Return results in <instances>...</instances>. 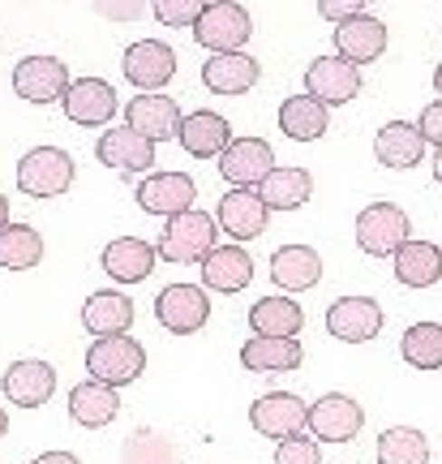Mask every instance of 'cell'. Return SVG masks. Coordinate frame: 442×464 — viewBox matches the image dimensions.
I'll return each instance as SVG.
<instances>
[{"mask_svg": "<svg viewBox=\"0 0 442 464\" xmlns=\"http://www.w3.org/2000/svg\"><path fill=\"white\" fill-rule=\"evenodd\" d=\"M335 52H340L344 61H352L357 69L370 65V61H378V56L387 52V26H382L374 14L348 17V22L335 26Z\"/></svg>", "mask_w": 442, "mask_h": 464, "instance_id": "cell-28", "label": "cell"}, {"mask_svg": "<svg viewBox=\"0 0 442 464\" xmlns=\"http://www.w3.org/2000/svg\"><path fill=\"white\" fill-rule=\"evenodd\" d=\"M73 177H78V164L65 147H31L22 160H17V189L31 194V198H61L73 189Z\"/></svg>", "mask_w": 442, "mask_h": 464, "instance_id": "cell-2", "label": "cell"}, {"mask_svg": "<svg viewBox=\"0 0 442 464\" xmlns=\"http://www.w3.org/2000/svg\"><path fill=\"white\" fill-rule=\"evenodd\" d=\"M91 5L108 22H138V17L147 14V0H91Z\"/></svg>", "mask_w": 442, "mask_h": 464, "instance_id": "cell-39", "label": "cell"}, {"mask_svg": "<svg viewBox=\"0 0 442 464\" xmlns=\"http://www.w3.org/2000/svg\"><path fill=\"white\" fill-rule=\"evenodd\" d=\"M271 280L283 288V293H305L322 280V254L305 241H293V246H279L271 254Z\"/></svg>", "mask_w": 442, "mask_h": 464, "instance_id": "cell-27", "label": "cell"}, {"mask_svg": "<svg viewBox=\"0 0 442 464\" xmlns=\"http://www.w3.org/2000/svg\"><path fill=\"white\" fill-rule=\"evenodd\" d=\"M318 14L340 26V22H348V17L365 14V0H318Z\"/></svg>", "mask_w": 442, "mask_h": 464, "instance_id": "cell-41", "label": "cell"}, {"mask_svg": "<svg viewBox=\"0 0 442 464\" xmlns=\"http://www.w3.org/2000/svg\"><path fill=\"white\" fill-rule=\"evenodd\" d=\"M86 370H91V379L108 382V387H130L147 370V348L133 335H99L86 348Z\"/></svg>", "mask_w": 442, "mask_h": 464, "instance_id": "cell-4", "label": "cell"}, {"mask_svg": "<svg viewBox=\"0 0 442 464\" xmlns=\"http://www.w3.org/2000/svg\"><path fill=\"white\" fill-rule=\"evenodd\" d=\"M249 34H254L249 9L236 0H211L207 14L194 22V39L207 52H245Z\"/></svg>", "mask_w": 442, "mask_h": 464, "instance_id": "cell-5", "label": "cell"}, {"mask_svg": "<svg viewBox=\"0 0 442 464\" xmlns=\"http://www.w3.org/2000/svg\"><path fill=\"white\" fill-rule=\"evenodd\" d=\"M9 434V413H5V404H0V439Z\"/></svg>", "mask_w": 442, "mask_h": 464, "instance_id": "cell-45", "label": "cell"}, {"mask_svg": "<svg viewBox=\"0 0 442 464\" xmlns=\"http://www.w3.org/2000/svg\"><path fill=\"white\" fill-rule=\"evenodd\" d=\"M434 91H438V100H442V61H438V69H434Z\"/></svg>", "mask_w": 442, "mask_h": 464, "instance_id": "cell-46", "label": "cell"}, {"mask_svg": "<svg viewBox=\"0 0 442 464\" xmlns=\"http://www.w3.org/2000/svg\"><path fill=\"white\" fill-rule=\"evenodd\" d=\"M180 103L172 95H159V91H142L125 103V125L138 133H147L150 142H168L180 133Z\"/></svg>", "mask_w": 442, "mask_h": 464, "instance_id": "cell-20", "label": "cell"}, {"mask_svg": "<svg viewBox=\"0 0 442 464\" xmlns=\"http://www.w3.org/2000/svg\"><path fill=\"white\" fill-rule=\"evenodd\" d=\"M305 327V310L293 293H271L249 305V332L254 335H301Z\"/></svg>", "mask_w": 442, "mask_h": 464, "instance_id": "cell-30", "label": "cell"}, {"mask_svg": "<svg viewBox=\"0 0 442 464\" xmlns=\"http://www.w3.org/2000/svg\"><path fill=\"white\" fill-rule=\"evenodd\" d=\"M61 108H65V116L73 125L103 130V125H112V116L120 112V100H116L112 82H103V78H78V82H69Z\"/></svg>", "mask_w": 442, "mask_h": 464, "instance_id": "cell-14", "label": "cell"}, {"mask_svg": "<svg viewBox=\"0 0 442 464\" xmlns=\"http://www.w3.org/2000/svg\"><path fill=\"white\" fill-rule=\"evenodd\" d=\"M177 142H180V150H185V155H194V160H219V155L228 150V142H232L228 116L211 112V108L185 112Z\"/></svg>", "mask_w": 442, "mask_h": 464, "instance_id": "cell-22", "label": "cell"}, {"mask_svg": "<svg viewBox=\"0 0 442 464\" xmlns=\"http://www.w3.org/2000/svg\"><path fill=\"white\" fill-rule=\"evenodd\" d=\"M305 362V348L296 335H249L241 344V365L249 374H288Z\"/></svg>", "mask_w": 442, "mask_h": 464, "instance_id": "cell-25", "label": "cell"}, {"mask_svg": "<svg viewBox=\"0 0 442 464\" xmlns=\"http://www.w3.org/2000/svg\"><path fill=\"white\" fill-rule=\"evenodd\" d=\"M155 147H159V142H150L147 133L130 130V125H112V130L99 133L95 160L116 168V172H138V177H147L150 168H155Z\"/></svg>", "mask_w": 442, "mask_h": 464, "instance_id": "cell-13", "label": "cell"}, {"mask_svg": "<svg viewBox=\"0 0 442 464\" xmlns=\"http://www.w3.org/2000/svg\"><path fill=\"white\" fill-rule=\"evenodd\" d=\"M263 78V65L249 52H211V61H202V82L211 95H245Z\"/></svg>", "mask_w": 442, "mask_h": 464, "instance_id": "cell-23", "label": "cell"}, {"mask_svg": "<svg viewBox=\"0 0 442 464\" xmlns=\"http://www.w3.org/2000/svg\"><path fill=\"white\" fill-rule=\"evenodd\" d=\"M429 142L421 138L417 130V121H387L382 130L374 133V160L382 168H391V172H408L426 160Z\"/></svg>", "mask_w": 442, "mask_h": 464, "instance_id": "cell-21", "label": "cell"}, {"mask_svg": "<svg viewBox=\"0 0 442 464\" xmlns=\"http://www.w3.org/2000/svg\"><path fill=\"white\" fill-rule=\"evenodd\" d=\"M43 263V232L31 228V224H17L9 219L0 228V266L9 271H31V266Z\"/></svg>", "mask_w": 442, "mask_h": 464, "instance_id": "cell-34", "label": "cell"}, {"mask_svg": "<svg viewBox=\"0 0 442 464\" xmlns=\"http://www.w3.org/2000/svg\"><path fill=\"white\" fill-rule=\"evenodd\" d=\"M5 224H9V198L0 194V228H5Z\"/></svg>", "mask_w": 442, "mask_h": 464, "instance_id": "cell-44", "label": "cell"}, {"mask_svg": "<svg viewBox=\"0 0 442 464\" xmlns=\"http://www.w3.org/2000/svg\"><path fill=\"white\" fill-rule=\"evenodd\" d=\"M305 95L322 100L327 108L352 103L360 95V69L352 61H344L340 52L335 56H318L305 65Z\"/></svg>", "mask_w": 442, "mask_h": 464, "instance_id": "cell-12", "label": "cell"}, {"mask_svg": "<svg viewBox=\"0 0 442 464\" xmlns=\"http://www.w3.org/2000/svg\"><path fill=\"white\" fill-rule=\"evenodd\" d=\"M155 263H159V249L150 246V241H142V237H116L99 254V266L116 284H142L155 271Z\"/></svg>", "mask_w": 442, "mask_h": 464, "instance_id": "cell-24", "label": "cell"}, {"mask_svg": "<svg viewBox=\"0 0 442 464\" xmlns=\"http://www.w3.org/2000/svg\"><path fill=\"white\" fill-rule=\"evenodd\" d=\"M155 318L172 335H197L211 323V293L202 284H168L155 297Z\"/></svg>", "mask_w": 442, "mask_h": 464, "instance_id": "cell-6", "label": "cell"}, {"mask_svg": "<svg viewBox=\"0 0 442 464\" xmlns=\"http://www.w3.org/2000/svg\"><path fill=\"white\" fill-rule=\"evenodd\" d=\"M202 288L207 293H219V297H232V293H245L249 284H254V258H249L245 246H215L202 263Z\"/></svg>", "mask_w": 442, "mask_h": 464, "instance_id": "cell-17", "label": "cell"}, {"mask_svg": "<svg viewBox=\"0 0 442 464\" xmlns=\"http://www.w3.org/2000/svg\"><path fill=\"white\" fill-rule=\"evenodd\" d=\"M275 172V147L266 138H232L219 155V177L232 189H258Z\"/></svg>", "mask_w": 442, "mask_h": 464, "instance_id": "cell-7", "label": "cell"}, {"mask_svg": "<svg viewBox=\"0 0 442 464\" xmlns=\"http://www.w3.org/2000/svg\"><path fill=\"white\" fill-rule=\"evenodd\" d=\"M417 130H421V138H426L429 147H442V100H434V103H426V108H421Z\"/></svg>", "mask_w": 442, "mask_h": 464, "instance_id": "cell-40", "label": "cell"}, {"mask_svg": "<svg viewBox=\"0 0 442 464\" xmlns=\"http://www.w3.org/2000/svg\"><path fill=\"white\" fill-rule=\"evenodd\" d=\"M215 219H219V232H228L236 246H245L254 237L266 232V219H271V207L263 202L258 189H228L219 207H215Z\"/></svg>", "mask_w": 442, "mask_h": 464, "instance_id": "cell-19", "label": "cell"}, {"mask_svg": "<svg viewBox=\"0 0 442 464\" xmlns=\"http://www.w3.org/2000/svg\"><path fill=\"white\" fill-rule=\"evenodd\" d=\"M31 464H82L73 451H43V456H34Z\"/></svg>", "mask_w": 442, "mask_h": 464, "instance_id": "cell-42", "label": "cell"}, {"mask_svg": "<svg viewBox=\"0 0 442 464\" xmlns=\"http://www.w3.org/2000/svg\"><path fill=\"white\" fill-rule=\"evenodd\" d=\"M382 305L374 297H335L327 310V332L344 344H370L378 332H382Z\"/></svg>", "mask_w": 442, "mask_h": 464, "instance_id": "cell-18", "label": "cell"}, {"mask_svg": "<svg viewBox=\"0 0 442 464\" xmlns=\"http://www.w3.org/2000/svg\"><path fill=\"white\" fill-rule=\"evenodd\" d=\"M352 237H357L360 254H370V258H391L395 249L412 237V219L399 202H370V207L357 211Z\"/></svg>", "mask_w": 442, "mask_h": 464, "instance_id": "cell-3", "label": "cell"}, {"mask_svg": "<svg viewBox=\"0 0 442 464\" xmlns=\"http://www.w3.org/2000/svg\"><path fill=\"white\" fill-rule=\"evenodd\" d=\"M378 464H429V439L417 426H391L378 434Z\"/></svg>", "mask_w": 442, "mask_h": 464, "instance_id": "cell-35", "label": "cell"}, {"mask_svg": "<svg viewBox=\"0 0 442 464\" xmlns=\"http://www.w3.org/2000/svg\"><path fill=\"white\" fill-rule=\"evenodd\" d=\"M133 198H138V207H142L147 216L172 219L194 207L197 185L189 172H147V177L138 181V189H133Z\"/></svg>", "mask_w": 442, "mask_h": 464, "instance_id": "cell-11", "label": "cell"}, {"mask_svg": "<svg viewBox=\"0 0 442 464\" xmlns=\"http://www.w3.org/2000/svg\"><path fill=\"white\" fill-rule=\"evenodd\" d=\"M215 237H219V219L211 211H180V216L164 219V232H159V258L172 266H194L202 263L207 254L215 249Z\"/></svg>", "mask_w": 442, "mask_h": 464, "instance_id": "cell-1", "label": "cell"}, {"mask_svg": "<svg viewBox=\"0 0 442 464\" xmlns=\"http://www.w3.org/2000/svg\"><path fill=\"white\" fill-rule=\"evenodd\" d=\"M207 5H211V0H150V14L159 17V22H164V26H189V31H194V22L202 14H207Z\"/></svg>", "mask_w": 442, "mask_h": 464, "instance_id": "cell-37", "label": "cell"}, {"mask_svg": "<svg viewBox=\"0 0 442 464\" xmlns=\"http://www.w3.org/2000/svg\"><path fill=\"white\" fill-rule=\"evenodd\" d=\"M249 426L258 434H266V439H293V434H301L305 426H310V404L301 396H293V392H266V396H258L254 404H249Z\"/></svg>", "mask_w": 442, "mask_h": 464, "instance_id": "cell-9", "label": "cell"}, {"mask_svg": "<svg viewBox=\"0 0 442 464\" xmlns=\"http://www.w3.org/2000/svg\"><path fill=\"white\" fill-rule=\"evenodd\" d=\"M120 69L138 91H164L177 78V52L168 48L164 39H138V44L125 48Z\"/></svg>", "mask_w": 442, "mask_h": 464, "instance_id": "cell-15", "label": "cell"}, {"mask_svg": "<svg viewBox=\"0 0 442 464\" xmlns=\"http://www.w3.org/2000/svg\"><path fill=\"white\" fill-rule=\"evenodd\" d=\"M69 69L65 61H56V56H22L14 65V91L22 95L26 103H61L69 91Z\"/></svg>", "mask_w": 442, "mask_h": 464, "instance_id": "cell-10", "label": "cell"}, {"mask_svg": "<svg viewBox=\"0 0 442 464\" xmlns=\"http://www.w3.org/2000/svg\"><path fill=\"white\" fill-rule=\"evenodd\" d=\"M279 130L293 142H318L331 130V108L313 95H293L279 103Z\"/></svg>", "mask_w": 442, "mask_h": 464, "instance_id": "cell-32", "label": "cell"}, {"mask_svg": "<svg viewBox=\"0 0 442 464\" xmlns=\"http://www.w3.org/2000/svg\"><path fill=\"white\" fill-rule=\"evenodd\" d=\"M116 413H120V396H116V387H108V382L86 379L69 392V417L78 426H86V430H99V426L116 421Z\"/></svg>", "mask_w": 442, "mask_h": 464, "instance_id": "cell-31", "label": "cell"}, {"mask_svg": "<svg viewBox=\"0 0 442 464\" xmlns=\"http://www.w3.org/2000/svg\"><path fill=\"white\" fill-rule=\"evenodd\" d=\"M365 426V409H360L352 396L344 392H327L310 404V426L305 430L318 439V443H352Z\"/></svg>", "mask_w": 442, "mask_h": 464, "instance_id": "cell-8", "label": "cell"}, {"mask_svg": "<svg viewBox=\"0 0 442 464\" xmlns=\"http://www.w3.org/2000/svg\"><path fill=\"white\" fill-rule=\"evenodd\" d=\"M434 181H438V185H442V147H438V150H434Z\"/></svg>", "mask_w": 442, "mask_h": 464, "instance_id": "cell-43", "label": "cell"}, {"mask_svg": "<svg viewBox=\"0 0 442 464\" xmlns=\"http://www.w3.org/2000/svg\"><path fill=\"white\" fill-rule=\"evenodd\" d=\"M133 297H125V293H116V288H99V293H91V297L82 301V327L91 335H130L133 327Z\"/></svg>", "mask_w": 442, "mask_h": 464, "instance_id": "cell-29", "label": "cell"}, {"mask_svg": "<svg viewBox=\"0 0 442 464\" xmlns=\"http://www.w3.org/2000/svg\"><path fill=\"white\" fill-rule=\"evenodd\" d=\"M0 387L17 409H43L56 392V365L43 362V357H22L0 374Z\"/></svg>", "mask_w": 442, "mask_h": 464, "instance_id": "cell-16", "label": "cell"}, {"mask_svg": "<svg viewBox=\"0 0 442 464\" xmlns=\"http://www.w3.org/2000/svg\"><path fill=\"white\" fill-rule=\"evenodd\" d=\"M275 464H322L318 439L313 434H293V439H279L275 443Z\"/></svg>", "mask_w": 442, "mask_h": 464, "instance_id": "cell-38", "label": "cell"}, {"mask_svg": "<svg viewBox=\"0 0 442 464\" xmlns=\"http://www.w3.org/2000/svg\"><path fill=\"white\" fill-rule=\"evenodd\" d=\"M391 271L404 288H434L442 280V246L426 237H408L404 246L391 254Z\"/></svg>", "mask_w": 442, "mask_h": 464, "instance_id": "cell-26", "label": "cell"}, {"mask_svg": "<svg viewBox=\"0 0 442 464\" xmlns=\"http://www.w3.org/2000/svg\"><path fill=\"white\" fill-rule=\"evenodd\" d=\"M399 357L412 370H442V323H412L399 340Z\"/></svg>", "mask_w": 442, "mask_h": 464, "instance_id": "cell-36", "label": "cell"}, {"mask_svg": "<svg viewBox=\"0 0 442 464\" xmlns=\"http://www.w3.org/2000/svg\"><path fill=\"white\" fill-rule=\"evenodd\" d=\"M258 194L271 211H296V207H305L313 198V177L305 168H293V164H275V172L258 185Z\"/></svg>", "mask_w": 442, "mask_h": 464, "instance_id": "cell-33", "label": "cell"}]
</instances>
